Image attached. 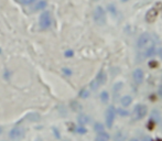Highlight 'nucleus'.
I'll list each match as a JSON object with an SVG mask.
<instances>
[{
    "mask_svg": "<svg viewBox=\"0 0 162 141\" xmlns=\"http://www.w3.org/2000/svg\"><path fill=\"white\" fill-rule=\"evenodd\" d=\"M106 74L104 71H100L98 74H97V76L95 78L94 81H92L90 82V88L93 89V91H96L99 86H102L103 84L106 83Z\"/></svg>",
    "mask_w": 162,
    "mask_h": 141,
    "instance_id": "nucleus-1",
    "label": "nucleus"
},
{
    "mask_svg": "<svg viewBox=\"0 0 162 141\" xmlns=\"http://www.w3.org/2000/svg\"><path fill=\"white\" fill-rule=\"evenodd\" d=\"M40 28L42 30H46L49 29L51 23H52V18H51V13L49 11H44L43 13L41 14L40 17Z\"/></svg>",
    "mask_w": 162,
    "mask_h": 141,
    "instance_id": "nucleus-2",
    "label": "nucleus"
},
{
    "mask_svg": "<svg viewBox=\"0 0 162 141\" xmlns=\"http://www.w3.org/2000/svg\"><path fill=\"white\" fill-rule=\"evenodd\" d=\"M94 20L95 22L102 26L106 22V13H105V10L102 7H97L94 11Z\"/></svg>",
    "mask_w": 162,
    "mask_h": 141,
    "instance_id": "nucleus-3",
    "label": "nucleus"
},
{
    "mask_svg": "<svg viewBox=\"0 0 162 141\" xmlns=\"http://www.w3.org/2000/svg\"><path fill=\"white\" fill-rule=\"evenodd\" d=\"M134 115H135L136 120L142 119L147 115V107L144 105H137L134 109Z\"/></svg>",
    "mask_w": 162,
    "mask_h": 141,
    "instance_id": "nucleus-4",
    "label": "nucleus"
},
{
    "mask_svg": "<svg viewBox=\"0 0 162 141\" xmlns=\"http://www.w3.org/2000/svg\"><path fill=\"white\" fill-rule=\"evenodd\" d=\"M151 43V38H150V34L148 33H144V34H141L139 38V40H138V43H137V45L139 49H144L146 47L147 45H149Z\"/></svg>",
    "mask_w": 162,
    "mask_h": 141,
    "instance_id": "nucleus-5",
    "label": "nucleus"
},
{
    "mask_svg": "<svg viewBox=\"0 0 162 141\" xmlns=\"http://www.w3.org/2000/svg\"><path fill=\"white\" fill-rule=\"evenodd\" d=\"M115 115H116V110L114 106H110L107 110V115H106V123H107L108 128H112L114 123V119H115Z\"/></svg>",
    "mask_w": 162,
    "mask_h": 141,
    "instance_id": "nucleus-6",
    "label": "nucleus"
},
{
    "mask_svg": "<svg viewBox=\"0 0 162 141\" xmlns=\"http://www.w3.org/2000/svg\"><path fill=\"white\" fill-rule=\"evenodd\" d=\"M24 136V132H23L22 129H20V128H14L11 131L9 132V137L10 139H12L14 141H19L21 140Z\"/></svg>",
    "mask_w": 162,
    "mask_h": 141,
    "instance_id": "nucleus-7",
    "label": "nucleus"
},
{
    "mask_svg": "<svg viewBox=\"0 0 162 141\" xmlns=\"http://www.w3.org/2000/svg\"><path fill=\"white\" fill-rule=\"evenodd\" d=\"M157 16H158V9L157 8H152V9L149 10L147 14H146V20L148 22H153L156 20V18H157Z\"/></svg>",
    "mask_w": 162,
    "mask_h": 141,
    "instance_id": "nucleus-8",
    "label": "nucleus"
},
{
    "mask_svg": "<svg viewBox=\"0 0 162 141\" xmlns=\"http://www.w3.org/2000/svg\"><path fill=\"white\" fill-rule=\"evenodd\" d=\"M134 79H135V82L137 84L142 83V81H144V72H142V69H140V68L136 69L134 72Z\"/></svg>",
    "mask_w": 162,
    "mask_h": 141,
    "instance_id": "nucleus-9",
    "label": "nucleus"
},
{
    "mask_svg": "<svg viewBox=\"0 0 162 141\" xmlns=\"http://www.w3.org/2000/svg\"><path fill=\"white\" fill-rule=\"evenodd\" d=\"M157 53V49H156V45L153 44L152 42L149 44V46L147 47V50L144 52V56H147V57H150V56H153V55H156Z\"/></svg>",
    "mask_w": 162,
    "mask_h": 141,
    "instance_id": "nucleus-10",
    "label": "nucleus"
},
{
    "mask_svg": "<svg viewBox=\"0 0 162 141\" xmlns=\"http://www.w3.org/2000/svg\"><path fill=\"white\" fill-rule=\"evenodd\" d=\"M77 121H78V123H80L81 126H84V125H86V123H88L90 118H88L87 115L81 114V115H78V117H77Z\"/></svg>",
    "mask_w": 162,
    "mask_h": 141,
    "instance_id": "nucleus-11",
    "label": "nucleus"
},
{
    "mask_svg": "<svg viewBox=\"0 0 162 141\" xmlns=\"http://www.w3.org/2000/svg\"><path fill=\"white\" fill-rule=\"evenodd\" d=\"M109 140V135L106 132H98V135L96 137V141H108Z\"/></svg>",
    "mask_w": 162,
    "mask_h": 141,
    "instance_id": "nucleus-12",
    "label": "nucleus"
},
{
    "mask_svg": "<svg viewBox=\"0 0 162 141\" xmlns=\"http://www.w3.org/2000/svg\"><path fill=\"white\" fill-rule=\"evenodd\" d=\"M131 101H132V98H131L130 96H124L122 98V100H120V103H122V105L124 107H128L131 104Z\"/></svg>",
    "mask_w": 162,
    "mask_h": 141,
    "instance_id": "nucleus-13",
    "label": "nucleus"
},
{
    "mask_svg": "<svg viewBox=\"0 0 162 141\" xmlns=\"http://www.w3.org/2000/svg\"><path fill=\"white\" fill-rule=\"evenodd\" d=\"M127 136L124 133V132H120L118 131L116 135H115V137H114V141H125L126 140Z\"/></svg>",
    "mask_w": 162,
    "mask_h": 141,
    "instance_id": "nucleus-14",
    "label": "nucleus"
},
{
    "mask_svg": "<svg viewBox=\"0 0 162 141\" xmlns=\"http://www.w3.org/2000/svg\"><path fill=\"white\" fill-rule=\"evenodd\" d=\"M45 7H46V1L41 0V1H38L36 2V5L34 6V10H42L44 9Z\"/></svg>",
    "mask_w": 162,
    "mask_h": 141,
    "instance_id": "nucleus-15",
    "label": "nucleus"
},
{
    "mask_svg": "<svg viewBox=\"0 0 162 141\" xmlns=\"http://www.w3.org/2000/svg\"><path fill=\"white\" fill-rule=\"evenodd\" d=\"M27 119L30 121H38V120H40V116L39 114H29L27 116Z\"/></svg>",
    "mask_w": 162,
    "mask_h": 141,
    "instance_id": "nucleus-16",
    "label": "nucleus"
},
{
    "mask_svg": "<svg viewBox=\"0 0 162 141\" xmlns=\"http://www.w3.org/2000/svg\"><path fill=\"white\" fill-rule=\"evenodd\" d=\"M100 99H102V101H103L104 104H106L108 100H109V95H108L107 91H103L100 94Z\"/></svg>",
    "mask_w": 162,
    "mask_h": 141,
    "instance_id": "nucleus-17",
    "label": "nucleus"
},
{
    "mask_svg": "<svg viewBox=\"0 0 162 141\" xmlns=\"http://www.w3.org/2000/svg\"><path fill=\"white\" fill-rule=\"evenodd\" d=\"M71 106H72V109L74 110V111H80V110L82 109V106L78 104L77 101H72Z\"/></svg>",
    "mask_w": 162,
    "mask_h": 141,
    "instance_id": "nucleus-18",
    "label": "nucleus"
},
{
    "mask_svg": "<svg viewBox=\"0 0 162 141\" xmlns=\"http://www.w3.org/2000/svg\"><path fill=\"white\" fill-rule=\"evenodd\" d=\"M90 96V91H87L86 88H83L81 91H80V97H82V98H87Z\"/></svg>",
    "mask_w": 162,
    "mask_h": 141,
    "instance_id": "nucleus-19",
    "label": "nucleus"
},
{
    "mask_svg": "<svg viewBox=\"0 0 162 141\" xmlns=\"http://www.w3.org/2000/svg\"><path fill=\"white\" fill-rule=\"evenodd\" d=\"M94 129H95V131L96 132H102L104 131V126H103V123H95V126H94Z\"/></svg>",
    "mask_w": 162,
    "mask_h": 141,
    "instance_id": "nucleus-20",
    "label": "nucleus"
},
{
    "mask_svg": "<svg viewBox=\"0 0 162 141\" xmlns=\"http://www.w3.org/2000/svg\"><path fill=\"white\" fill-rule=\"evenodd\" d=\"M122 83H117V84L114 86V94L117 95L118 91H120V89H122Z\"/></svg>",
    "mask_w": 162,
    "mask_h": 141,
    "instance_id": "nucleus-21",
    "label": "nucleus"
},
{
    "mask_svg": "<svg viewBox=\"0 0 162 141\" xmlns=\"http://www.w3.org/2000/svg\"><path fill=\"white\" fill-rule=\"evenodd\" d=\"M117 113L120 115V116H122V117H126V116L129 115V113H128L127 110H124V109H122V108H119V109L117 110Z\"/></svg>",
    "mask_w": 162,
    "mask_h": 141,
    "instance_id": "nucleus-22",
    "label": "nucleus"
},
{
    "mask_svg": "<svg viewBox=\"0 0 162 141\" xmlns=\"http://www.w3.org/2000/svg\"><path fill=\"white\" fill-rule=\"evenodd\" d=\"M76 131L78 132V133H81V135H84V133H86V132H87V130H86L85 128H83V127H78L76 129Z\"/></svg>",
    "mask_w": 162,
    "mask_h": 141,
    "instance_id": "nucleus-23",
    "label": "nucleus"
},
{
    "mask_svg": "<svg viewBox=\"0 0 162 141\" xmlns=\"http://www.w3.org/2000/svg\"><path fill=\"white\" fill-rule=\"evenodd\" d=\"M108 9L110 10V12L116 13V8H115V6H114V5H109V6H108Z\"/></svg>",
    "mask_w": 162,
    "mask_h": 141,
    "instance_id": "nucleus-24",
    "label": "nucleus"
},
{
    "mask_svg": "<svg viewBox=\"0 0 162 141\" xmlns=\"http://www.w3.org/2000/svg\"><path fill=\"white\" fill-rule=\"evenodd\" d=\"M149 65H150V67H156V66H157V62H154V61H151V62L149 63Z\"/></svg>",
    "mask_w": 162,
    "mask_h": 141,
    "instance_id": "nucleus-25",
    "label": "nucleus"
},
{
    "mask_svg": "<svg viewBox=\"0 0 162 141\" xmlns=\"http://www.w3.org/2000/svg\"><path fill=\"white\" fill-rule=\"evenodd\" d=\"M65 55H66V56H72V55H73V52H72V51H68V52L65 53Z\"/></svg>",
    "mask_w": 162,
    "mask_h": 141,
    "instance_id": "nucleus-26",
    "label": "nucleus"
},
{
    "mask_svg": "<svg viewBox=\"0 0 162 141\" xmlns=\"http://www.w3.org/2000/svg\"><path fill=\"white\" fill-rule=\"evenodd\" d=\"M153 125H154V123H153V121H150V123H149V126H148L149 129H152Z\"/></svg>",
    "mask_w": 162,
    "mask_h": 141,
    "instance_id": "nucleus-27",
    "label": "nucleus"
},
{
    "mask_svg": "<svg viewBox=\"0 0 162 141\" xmlns=\"http://www.w3.org/2000/svg\"><path fill=\"white\" fill-rule=\"evenodd\" d=\"M16 2H18V4H24L26 2V0H14Z\"/></svg>",
    "mask_w": 162,
    "mask_h": 141,
    "instance_id": "nucleus-28",
    "label": "nucleus"
},
{
    "mask_svg": "<svg viewBox=\"0 0 162 141\" xmlns=\"http://www.w3.org/2000/svg\"><path fill=\"white\" fill-rule=\"evenodd\" d=\"M159 95H160V96L162 97V85H161L160 87H159Z\"/></svg>",
    "mask_w": 162,
    "mask_h": 141,
    "instance_id": "nucleus-29",
    "label": "nucleus"
},
{
    "mask_svg": "<svg viewBox=\"0 0 162 141\" xmlns=\"http://www.w3.org/2000/svg\"><path fill=\"white\" fill-rule=\"evenodd\" d=\"M63 71L65 72V74H68V75H70V74H71V72H70L68 69H66V68H65V69H63Z\"/></svg>",
    "mask_w": 162,
    "mask_h": 141,
    "instance_id": "nucleus-30",
    "label": "nucleus"
},
{
    "mask_svg": "<svg viewBox=\"0 0 162 141\" xmlns=\"http://www.w3.org/2000/svg\"><path fill=\"white\" fill-rule=\"evenodd\" d=\"M159 54H160V57L162 59V49H161L160 51H159Z\"/></svg>",
    "mask_w": 162,
    "mask_h": 141,
    "instance_id": "nucleus-31",
    "label": "nucleus"
},
{
    "mask_svg": "<svg viewBox=\"0 0 162 141\" xmlns=\"http://www.w3.org/2000/svg\"><path fill=\"white\" fill-rule=\"evenodd\" d=\"M144 141H150V139H149V138H144Z\"/></svg>",
    "mask_w": 162,
    "mask_h": 141,
    "instance_id": "nucleus-32",
    "label": "nucleus"
},
{
    "mask_svg": "<svg viewBox=\"0 0 162 141\" xmlns=\"http://www.w3.org/2000/svg\"><path fill=\"white\" fill-rule=\"evenodd\" d=\"M130 141H140V140H138V139H131Z\"/></svg>",
    "mask_w": 162,
    "mask_h": 141,
    "instance_id": "nucleus-33",
    "label": "nucleus"
},
{
    "mask_svg": "<svg viewBox=\"0 0 162 141\" xmlns=\"http://www.w3.org/2000/svg\"><path fill=\"white\" fill-rule=\"evenodd\" d=\"M154 141H162V139H156Z\"/></svg>",
    "mask_w": 162,
    "mask_h": 141,
    "instance_id": "nucleus-34",
    "label": "nucleus"
},
{
    "mask_svg": "<svg viewBox=\"0 0 162 141\" xmlns=\"http://www.w3.org/2000/svg\"><path fill=\"white\" fill-rule=\"evenodd\" d=\"M1 131H2V128L0 127V133H1Z\"/></svg>",
    "mask_w": 162,
    "mask_h": 141,
    "instance_id": "nucleus-35",
    "label": "nucleus"
},
{
    "mask_svg": "<svg viewBox=\"0 0 162 141\" xmlns=\"http://www.w3.org/2000/svg\"><path fill=\"white\" fill-rule=\"evenodd\" d=\"M124 1H126V0H124Z\"/></svg>",
    "mask_w": 162,
    "mask_h": 141,
    "instance_id": "nucleus-36",
    "label": "nucleus"
}]
</instances>
